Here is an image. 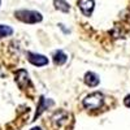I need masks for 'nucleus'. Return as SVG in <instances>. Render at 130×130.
Returning a JSON list of instances; mask_svg holds the SVG:
<instances>
[{
	"mask_svg": "<svg viewBox=\"0 0 130 130\" xmlns=\"http://www.w3.org/2000/svg\"><path fill=\"white\" fill-rule=\"evenodd\" d=\"M16 18L22 21L25 24H38L43 20V16L37 10H29V9H20L14 13Z\"/></svg>",
	"mask_w": 130,
	"mask_h": 130,
	"instance_id": "1",
	"label": "nucleus"
},
{
	"mask_svg": "<svg viewBox=\"0 0 130 130\" xmlns=\"http://www.w3.org/2000/svg\"><path fill=\"white\" fill-rule=\"evenodd\" d=\"M103 102H104L103 94L99 91H95V92H91L90 95H87L83 99V107L86 109H99L103 105Z\"/></svg>",
	"mask_w": 130,
	"mask_h": 130,
	"instance_id": "2",
	"label": "nucleus"
},
{
	"mask_svg": "<svg viewBox=\"0 0 130 130\" xmlns=\"http://www.w3.org/2000/svg\"><path fill=\"white\" fill-rule=\"evenodd\" d=\"M69 121H70V115L65 111H57L51 117V122L56 129H61L64 126H67Z\"/></svg>",
	"mask_w": 130,
	"mask_h": 130,
	"instance_id": "3",
	"label": "nucleus"
},
{
	"mask_svg": "<svg viewBox=\"0 0 130 130\" xmlns=\"http://www.w3.org/2000/svg\"><path fill=\"white\" fill-rule=\"evenodd\" d=\"M27 60L30 64H32L34 67H44L48 64V59L39 53H32V52H27Z\"/></svg>",
	"mask_w": 130,
	"mask_h": 130,
	"instance_id": "4",
	"label": "nucleus"
},
{
	"mask_svg": "<svg viewBox=\"0 0 130 130\" xmlns=\"http://www.w3.org/2000/svg\"><path fill=\"white\" fill-rule=\"evenodd\" d=\"M78 7H79V9L82 10V13L85 16L90 17L91 13H92V10H94V7H95V2L94 0H79Z\"/></svg>",
	"mask_w": 130,
	"mask_h": 130,
	"instance_id": "5",
	"label": "nucleus"
},
{
	"mask_svg": "<svg viewBox=\"0 0 130 130\" xmlns=\"http://www.w3.org/2000/svg\"><path fill=\"white\" fill-rule=\"evenodd\" d=\"M16 82H17V85L20 86L21 89H25L26 86L30 83V79H29V74H27V72H26V70H24V69L18 70V72H17V74H16Z\"/></svg>",
	"mask_w": 130,
	"mask_h": 130,
	"instance_id": "6",
	"label": "nucleus"
},
{
	"mask_svg": "<svg viewBox=\"0 0 130 130\" xmlns=\"http://www.w3.org/2000/svg\"><path fill=\"white\" fill-rule=\"evenodd\" d=\"M83 79H85V83L87 86H90V87H96V86L99 85V82H100L99 75H98L96 73H94V72H87L85 74Z\"/></svg>",
	"mask_w": 130,
	"mask_h": 130,
	"instance_id": "7",
	"label": "nucleus"
},
{
	"mask_svg": "<svg viewBox=\"0 0 130 130\" xmlns=\"http://www.w3.org/2000/svg\"><path fill=\"white\" fill-rule=\"evenodd\" d=\"M50 105H53V100H46V98L44 96H40V100H39V107H38V111L34 116V118L39 117L43 112H44L46 108H48Z\"/></svg>",
	"mask_w": 130,
	"mask_h": 130,
	"instance_id": "8",
	"label": "nucleus"
},
{
	"mask_svg": "<svg viewBox=\"0 0 130 130\" xmlns=\"http://www.w3.org/2000/svg\"><path fill=\"white\" fill-rule=\"evenodd\" d=\"M68 60V56L65 55V52L62 51H56L55 53H53V62H55L56 65H64L65 62H67Z\"/></svg>",
	"mask_w": 130,
	"mask_h": 130,
	"instance_id": "9",
	"label": "nucleus"
},
{
	"mask_svg": "<svg viewBox=\"0 0 130 130\" xmlns=\"http://www.w3.org/2000/svg\"><path fill=\"white\" fill-rule=\"evenodd\" d=\"M53 5H55L57 10H61L64 13H68L70 10V7L67 3V0H53Z\"/></svg>",
	"mask_w": 130,
	"mask_h": 130,
	"instance_id": "10",
	"label": "nucleus"
},
{
	"mask_svg": "<svg viewBox=\"0 0 130 130\" xmlns=\"http://www.w3.org/2000/svg\"><path fill=\"white\" fill-rule=\"evenodd\" d=\"M13 34V29L10 26L7 25H0V38H4V37H9Z\"/></svg>",
	"mask_w": 130,
	"mask_h": 130,
	"instance_id": "11",
	"label": "nucleus"
},
{
	"mask_svg": "<svg viewBox=\"0 0 130 130\" xmlns=\"http://www.w3.org/2000/svg\"><path fill=\"white\" fill-rule=\"evenodd\" d=\"M124 104H125L127 108H130V95H127L125 99H124Z\"/></svg>",
	"mask_w": 130,
	"mask_h": 130,
	"instance_id": "12",
	"label": "nucleus"
},
{
	"mask_svg": "<svg viewBox=\"0 0 130 130\" xmlns=\"http://www.w3.org/2000/svg\"><path fill=\"white\" fill-rule=\"evenodd\" d=\"M31 130H42V129H40V127H39V126H35V127H32V129H31Z\"/></svg>",
	"mask_w": 130,
	"mask_h": 130,
	"instance_id": "13",
	"label": "nucleus"
},
{
	"mask_svg": "<svg viewBox=\"0 0 130 130\" xmlns=\"http://www.w3.org/2000/svg\"><path fill=\"white\" fill-rule=\"evenodd\" d=\"M0 3H2V0H0Z\"/></svg>",
	"mask_w": 130,
	"mask_h": 130,
	"instance_id": "14",
	"label": "nucleus"
}]
</instances>
